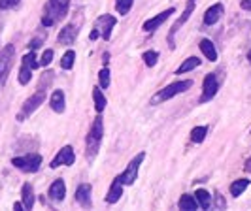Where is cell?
<instances>
[{
    "label": "cell",
    "mask_w": 251,
    "mask_h": 211,
    "mask_svg": "<svg viewBox=\"0 0 251 211\" xmlns=\"http://www.w3.org/2000/svg\"><path fill=\"white\" fill-rule=\"evenodd\" d=\"M68 6H70V0H50L42 19L44 26H53L55 23H59L68 12Z\"/></svg>",
    "instance_id": "1"
},
{
    "label": "cell",
    "mask_w": 251,
    "mask_h": 211,
    "mask_svg": "<svg viewBox=\"0 0 251 211\" xmlns=\"http://www.w3.org/2000/svg\"><path fill=\"white\" fill-rule=\"evenodd\" d=\"M193 87V81L191 79H183V81H176V83H170L168 87L161 89L153 98H151V106H157V104H163L166 100L174 98L176 94H181L185 93L187 89Z\"/></svg>",
    "instance_id": "2"
},
{
    "label": "cell",
    "mask_w": 251,
    "mask_h": 211,
    "mask_svg": "<svg viewBox=\"0 0 251 211\" xmlns=\"http://www.w3.org/2000/svg\"><path fill=\"white\" fill-rule=\"evenodd\" d=\"M102 132H104V124H102V117H97L95 123L89 130L87 138H85V147H87V157L93 161L95 155L99 153V147H100L102 141Z\"/></svg>",
    "instance_id": "3"
},
{
    "label": "cell",
    "mask_w": 251,
    "mask_h": 211,
    "mask_svg": "<svg viewBox=\"0 0 251 211\" xmlns=\"http://www.w3.org/2000/svg\"><path fill=\"white\" fill-rule=\"evenodd\" d=\"M44 100H46V89H44V85H40L36 93H34L30 98L25 100V104H23V108H21V113L17 115V121H25L28 115H32V113L36 112L38 108L44 104Z\"/></svg>",
    "instance_id": "4"
},
{
    "label": "cell",
    "mask_w": 251,
    "mask_h": 211,
    "mask_svg": "<svg viewBox=\"0 0 251 211\" xmlns=\"http://www.w3.org/2000/svg\"><path fill=\"white\" fill-rule=\"evenodd\" d=\"M146 159V153H138L132 161L128 162V166L125 168V172H121V174L117 175L115 179L121 183V185H132L134 181H136V177H138V170H140V164H142V161Z\"/></svg>",
    "instance_id": "5"
},
{
    "label": "cell",
    "mask_w": 251,
    "mask_h": 211,
    "mask_svg": "<svg viewBox=\"0 0 251 211\" xmlns=\"http://www.w3.org/2000/svg\"><path fill=\"white\" fill-rule=\"evenodd\" d=\"M12 164L17 170H21V172L34 174V172L40 170V166H42V157L38 153H28L25 157H15L12 161Z\"/></svg>",
    "instance_id": "6"
},
{
    "label": "cell",
    "mask_w": 251,
    "mask_h": 211,
    "mask_svg": "<svg viewBox=\"0 0 251 211\" xmlns=\"http://www.w3.org/2000/svg\"><path fill=\"white\" fill-rule=\"evenodd\" d=\"M13 59H15V47L12 44H8L4 49L0 51V87L8 79V74H10L13 66Z\"/></svg>",
    "instance_id": "7"
},
{
    "label": "cell",
    "mask_w": 251,
    "mask_h": 211,
    "mask_svg": "<svg viewBox=\"0 0 251 211\" xmlns=\"http://www.w3.org/2000/svg\"><path fill=\"white\" fill-rule=\"evenodd\" d=\"M217 89H219V81H217V74H208L202 81V94L201 102H210L217 94Z\"/></svg>",
    "instance_id": "8"
},
{
    "label": "cell",
    "mask_w": 251,
    "mask_h": 211,
    "mask_svg": "<svg viewBox=\"0 0 251 211\" xmlns=\"http://www.w3.org/2000/svg\"><path fill=\"white\" fill-rule=\"evenodd\" d=\"M75 162V153L72 145H64L63 149L57 153V157L51 161V168H59V166H72Z\"/></svg>",
    "instance_id": "9"
},
{
    "label": "cell",
    "mask_w": 251,
    "mask_h": 211,
    "mask_svg": "<svg viewBox=\"0 0 251 211\" xmlns=\"http://www.w3.org/2000/svg\"><path fill=\"white\" fill-rule=\"evenodd\" d=\"M115 25H117V21H115V17L113 15H100L99 19H97V28H99V32L102 34V38L104 40H110V36H112V30L115 28Z\"/></svg>",
    "instance_id": "10"
},
{
    "label": "cell",
    "mask_w": 251,
    "mask_h": 211,
    "mask_svg": "<svg viewBox=\"0 0 251 211\" xmlns=\"http://www.w3.org/2000/svg\"><path fill=\"white\" fill-rule=\"evenodd\" d=\"M172 13H174V8H168V10H164V12H161L159 15H155V17H151V19H148V21L144 23V26H142V28H144L146 32H153V30H157L159 26L163 25L164 21H166V19H168V17H170Z\"/></svg>",
    "instance_id": "11"
},
{
    "label": "cell",
    "mask_w": 251,
    "mask_h": 211,
    "mask_svg": "<svg viewBox=\"0 0 251 211\" xmlns=\"http://www.w3.org/2000/svg\"><path fill=\"white\" fill-rule=\"evenodd\" d=\"M225 12V8H223V4H214V6H210L206 13H204V25L212 26L215 25L219 19H221V15Z\"/></svg>",
    "instance_id": "12"
},
{
    "label": "cell",
    "mask_w": 251,
    "mask_h": 211,
    "mask_svg": "<svg viewBox=\"0 0 251 211\" xmlns=\"http://www.w3.org/2000/svg\"><path fill=\"white\" fill-rule=\"evenodd\" d=\"M75 200H77V204L83 206V208H91V206H93V202H91V185H89V183H83V185L77 187V190H75Z\"/></svg>",
    "instance_id": "13"
},
{
    "label": "cell",
    "mask_w": 251,
    "mask_h": 211,
    "mask_svg": "<svg viewBox=\"0 0 251 211\" xmlns=\"http://www.w3.org/2000/svg\"><path fill=\"white\" fill-rule=\"evenodd\" d=\"M75 38H77V28H75L74 25H66L63 30L59 32V38H57V40H59L61 46H68V44H74Z\"/></svg>",
    "instance_id": "14"
},
{
    "label": "cell",
    "mask_w": 251,
    "mask_h": 211,
    "mask_svg": "<svg viewBox=\"0 0 251 211\" xmlns=\"http://www.w3.org/2000/svg\"><path fill=\"white\" fill-rule=\"evenodd\" d=\"M66 196V187H64L63 179H55L50 187V198L55 200V202H61Z\"/></svg>",
    "instance_id": "15"
},
{
    "label": "cell",
    "mask_w": 251,
    "mask_h": 211,
    "mask_svg": "<svg viewBox=\"0 0 251 211\" xmlns=\"http://www.w3.org/2000/svg\"><path fill=\"white\" fill-rule=\"evenodd\" d=\"M50 104H51V110L55 113H63L64 108H66L63 91H53V94H51V98H50Z\"/></svg>",
    "instance_id": "16"
},
{
    "label": "cell",
    "mask_w": 251,
    "mask_h": 211,
    "mask_svg": "<svg viewBox=\"0 0 251 211\" xmlns=\"http://www.w3.org/2000/svg\"><path fill=\"white\" fill-rule=\"evenodd\" d=\"M195 198H197V204H199L201 210H210V206H212V194L206 188H199L195 192Z\"/></svg>",
    "instance_id": "17"
},
{
    "label": "cell",
    "mask_w": 251,
    "mask_h": 211,
    "mask_svg": "<svg viewBox=\"0 0 251 211\" xmlns=\"http://www.w3.org/2000/svg\"><path fill=\"white\" fill-rule=\"evenodd\" d=\"M21 194H23V208L25 210H32L34 206V190H32V185L30 183H25L23 188H21Z\"/></svg>",
    "instance_id": "18"
},
{
    "label": "cell",
    "mask_w": 251,
    "mask_h": 211,
    "mask_svg": "<svg viewBox=\"0 0 251 211\" xmlns=\"http://www.w3.org/2000/svg\"><path fill=\"white\" fill-rule=\"evenodd\" d=\"M121 194H123V185L115 179L112 183V187H110V190H108V194H106V202L108 204H115L117 200L121 198Z\"/></svg>",
    "instance_id": "19"
},
{
    "label": "cell",
    "mask_w": 251,
    "mask_h": 211,
    "mask_svg": "<svg viewBox=\"0 0 251 211\" xmlns=\"http://www.w3.org/2000/svg\"><path fill=\"white\" fill-rule=\"evenodd\" d=\"M201 51L204 53V57L210 62L217 61V51H215V46L210 40H201Z\"/></svg>",
    "instance_id": "20"
},
{
    "label": "cell",
    "mask_w": 251,
    "mask_h": 211,
    "mask_svg": "<svg viewBox=\"0 0 251 211\" xmlns=\"http://www.w3.org/2000/svg\"><path fill=\"white\" fill-rule=\"evenodd\" d=\"M177 206H179V210H185V211H195L199 210V204H197V198L195 196H191V194H183L179 202H177Z\"/></svg>",
    "instance_id": "21"
},
{
    "label": "cell",
    "mask_w": 251,
    "mask_h": 211,
    "mask_svg": "<svg viewBox=\"0 0 251 211\" xmlns=\"http://www.w3.org/2000/svg\"><path fill=\"white\" fill-rule=\"evenodd\" d=\"M201 66V59H197V57H189L183 61V64L177 68V74H187L191 70H195V68H199Z\"/></svg>",
    "instance_id": "22"
},
{
    "label": "cell",
    "mask_w": 251,
    "mask_h": 211,
    "mask_svg": "<svg viewBox=\"0 0 251 211\" xmlns=\"http://www.w3.org/2000/svg\"><path fill=\"white\" fill-rule=\"evenodd\" d=\"M250 179H236L234 183H230V194L234 196V198H238L240 194L250 187Z\"/></svg>",
    "instance_id": "23"
},
{
    "label": "cell",
    "mask_w": 251,
    "mask_h": 211,
    "mask_svg": "<svg viewBox=\"0 0 251 211\" xmlns=\"http://www.w3.org/2000/svg\"><path fill=\"white\" fill-rule=\"evenodd\" d=\"M93 100H95V110L99 113L104 112V108H106V96L102 94L100 87L93 89Z\"/></svg>",
    "instance_id": "24"
},
{
    "label": "cell",
    "mask_w": 251,
    "mask_h": 211,
    "mask_svg": "<svg viewBox=\"0 0 251 211\" xmlns=\"http://www.w3.org/2000/svg\"><path fill=\"white\" fill-rule=\"evenodd\" d=\"M206 134H208V126H195L191 130V141L193 143H202L206 140Z\"/></svg>",
    "instance_id": "25"
},
{
    "label": "cell",
    "mask_w": 251,
    "mask_h": 211,
    "mask_svg": "<svg viewBox=\"0 0 251 211\" xmlns=\"http://www.w3.org/2000/svg\"><path fill=\"white\" fill-rule=\"evenodd\" d=\"M193 10H195V0H189V4H187V8H185V12H183V15H181V17L177 19V23L174 25V30H172V34H174L177 28H179V26H181L183 23H185V21H187L189 15L193 13ZM172 34H170V36H172Z\"/></svg>",
    "instance_id": "26"
},
{
    "label": "cell",
    "mask_w": 251,
    "mask_h": 211,
    "mask_svg": "<svg viewBox=\"0 0 251 211\" xmlns=\"http://www.w3.org/2000/svg\"><path fill=\"white\" fill-rule=\"evenodd\" d=\"M132 4H134V0H115V10L121 15H126V13L130 12Z\"/></svg>",
    "instance_id": "27"
},
{
    "label": "cell",
    "mask_w": 251,
    "mask_h": 211,
    "mask_svg": "<svg viewBox=\"0 0 251 211\" xmlns=\"http://www.w3.org/2000/svg\"><path fill=\"white\" fill-rule=\"evenodd\" d=\"M74 61H75V53L72 49L66 51L63 55V59H61V66H63L64 70H70L72 66H74Z\"/></svg>",
    "instance_id": "28"
},
{
    "label": "cell",
    "mask_w": 251,
    "mask_h": 211,
    "mask_svg": "<svg viewBox=\"0 0 251 211\" xmlns=\"http://www.w3.org/2000/svg\"><path fill=\"white\" fill-rule=\"evenodd\" d=\"M30 77H32V70H30L28 66H23V64H21V70H19V83H21V85H26V83L30 81Z\"/></svg>",
    "instance_id": "29"
},
{
    "label": "cell",
    "mask_w": 251,
    "mask_h": 211,
    "mask_svg": "<svg viewBox=\"0 0 251 211\" xmlns=\"http://www.w3.org/2000/svg\"><path fill=\"white\" fill-rule=\"evenodd\" d=\"M21 64H23V66H28L30 70H34V68L40 66V61H36V55H34V53H28V55L23 57V62H21Z\"/></svg>",
    "instance_id": "30"
},
{
    "label": "cell",
    "mask_w": 251,
    "mask_h": 211,
    "mask_svg": "<svg viewBox=\"0 0 251 211\" xmlns=\"http://www.w3.org/2000/svg\"><path fill=\"white\" fill-rule=\"evenodd\" d=\"M99 81H100V89L110 87V70L108 68H102L99 72Z\"/></svg>",
    "instance_id": "31"
},
{
    "label": "cell",
    "mask_w": 251,
    "mask_h": 211,
    "mask_svg": "<svg viewBox=\"0 0 251 211\" xmlns=\"http://www.w3.org/2000/svg\"><path fill=\"white\" fill-rule=\"evenodd\" d=\"M157 59H159V53H157V51H146V53H144V62H146V66H155V64H157Z\"/></svg>",
    "instance_id": "32"
},
{
    "label": "cell",
    "mask_w": 251,
    "mask_h": 211,
    "mask_svg": "<svg viewBox=\"0 0 251 211\" xmlns=\"http://www.w3.org/2000/svg\"><path fill=\"white\" fill-rule=\"evenodd\" d=\"M51 61H53V49H46L44 55H42V59H40V64L42 66H48Z\"/></svg>",
    "instance_id": "33"
},
{
    "label": "cell",
    "mask_w": 251,
    "mask_h": 211,
    "mask_svg": "<svg viewBox=\"0 0 251 211\" xmlns=\"http://www.w3.org/2000/svg\"><path fill=\"white\" fill-rule=\"evenodd\" d=\"M17 4H19V0H0V8H2V10L13 8V6H17Z\"/></svg>",
    "instance_id": "34"
},
{
    "label": "cell",
    "mask_w": 251,
    "mask_h": 211,
    "mask_svg": "<svg viewBox=\"0 0 251 211\" xmlns=\"http://www.w3.org/2000/svg\"><path fill=\"white\" fill-rule=\"evenodd\" d=\"M242 10H246V12H251V0H242Z\"/></svg>",
    "instance_id": "35"
},
{
    "label": "cell",
    "mask_w": 251,
    "mask_h": 211,
    "mask_svg": "<svg viewBox=\"0 0 251 211\" xmlns=\"http://www.w3.org/2000/svg\"><path fill=\"white\" fill-rule=\"evenodd\" d=\"M99 34H100V32H99V28H95V30L91 32V40H97V38H99Z\"/></svg>",
    "instance_id": "36"
},
{
    "label": "cell",
    "mask_w": 251,
    "mask_h": 211,
    "mask_svg": "<svg viewBox=\"0 0 251 211\" xmlns=\"http://www.w3.org/2000/svg\"><path fill=\"white\" fill-rule=\"evenodd\" d=\"M244 168H246V172H251V159H248V162H246Z\"/></svg>",
    "instance_id": "37"
},
{
    "label": "cell",
    "mask_w": 251,
    "mask_h": 211,
    "mask_svg": "<svg viewBox=\"0 0 251 211\" xmlns=\"http://www.w3.org/2000/svg\"><path fill=\"white\" fill-rule=\"evenodd\" d=\"M13 210L21 211V210H23V204H19V202H17V204H15V206H13Z\"/></svg>",
    "instance_id": "38"
},
{
    "label": "cell",
    "mask_w": 251,
    "mask_h": 211,
    "mask_svg": "<svg viewBox=\"0 0 251 211\" xmlns=\"http://www.w3.org/2000/svg\"><path fill=\"white\" fill-rule=\"evenodd\" d=\"M248 61L251 62V51H250V53H248Z\"/></svg>",
    "instance_id": "39"
}]
</instances>
